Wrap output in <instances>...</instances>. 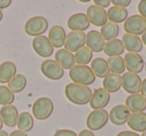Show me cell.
<instances>
[{"label":"cell","mask_w":146,"mask_h":136,"mask_svg":"<svg viewBox=\"0 0 146 136\" xmlns=\"http://www.w3.org/2000/svg\"><path fill=\"white\" fill-rule=\"evenodd\" d=\"M32 47L35 53L40 57H43V58L50 57L53 53L52 44L49 41L48 37L44 36V35L34 37V39L32 41Z\"/></svg>","instance_id":"30bf717a"},{"label":"cell","mask_w":146,"mask_h":136,"mask_svg":"<svg viewBox=\"0 0 146 136\" xmlns=\"http://www.w3.org/2000/svg\"><path fill=\"white\" fill-rule=\"evenodd\" d=\"M125 68L128 72L138 74L144 68V60L138 53H126L124 56Z\"/></svg>","instance_id":"9a60e30c"},{"label":"cell","mask_w":146,"mask_h":136,"mask_svg":"<svg viewBox=\"0 0 146 136\" xmlns=\"http://www.w3.org/2000/svg\"><path fill=\"white\" fill-rule=\"evenodd\" d=\"M109 69L112 73L115 74H122L126 70L125 68V63H124V59L121 56H114L109 57L107 60Z\"/></svg>","instance_id":"1f68e13d"},{"label":"cell","mask_w":146,"mask_h":136,"mask_svg":"<svg viewBox=\"0 0 146 136\" xmlns=\"http://www.w3.org/2000/svg\"><path fill=\"white\" fill-rule=\"evenodd\" d=\"M116 136H140L138 133L134 131H129V130H125V131H121L117 134Z\"/></svg>","instance_id":"74e56055"},{"label":"cell","mask_w":146,"mask_h":136,"mask_svg":"<svg viewBox=\"0 0 146 136\" xmlns=\"http://www.w3.org/2000/svg\"><path fill=\"white\" fill-rule=\"evenodd\" d=\"M93 3L96 5V6L104 9V8H106V7H108L110 4H111V1H110V0H94Z\"/></svg>","instance_id":"8d00e7d4"},{"label":"cell","mask_w":146,"mask_h":136,"mask_svg":"<svg viewBox=\"0 0 146 136\" xmlns=\"http://www.w3.org/2000/svg\"><path fill=\"white\" fill-rule=\"evenodd\" d=\"M15 100V95L7 86L0 85V104L3 106L12 105Z\"/></svg>","instance_id":"d6a6232c"},{"label":"cell","mask_w":146,"mask_h":136,"mask_svg":"<svg viewBox=\"0 0 146 136\" xmlns=\"http://www.w3.org/2000/svg\"><path fill=\"white\" fill-rule=\"evenodd\" d=\"M74 57H75V63H77V65L87 66L88 63L92 61L93 52L87 46H84L81 49H79L77 52H75Z\"/></svg>","instance_id":"4dcf8cb0"},{"label":"cell","mask_w":146,"mask_h":136,"mask_svg":"<svg viewBox=\"0 0 146 136\" xmlns=\"http://www.w3.org/2000/svg\"><path fill=\"white\" fill-rule=\"evenodd\" d=\"M18 116V110L14 105L2 106V108L0 109V117L2 119L3 124L8 127H14L15 125H17Z\"/></svg>","instance_id":"e0dca14e"},{"label":"cell","mask_w":146,"mask_h":136,"mask_svg":"<svg viewBox=\"0 0 146 136\" xmlns=\"http://www.w3.org/2000/svg\"><path fill=\"white\" fill-rule=\"evenodd\" d=\"M142 43H143L144 45H146V31L145 32L143 33V34H142Z\"/></svg>","instance_id":"7bdbcfd3"},{"label":"cell","mask_w":146,"mask_h":136,"mask_svg":"<svg viewBox=\"0 0 146 136\" xmlns=\"http://www.w3.org/2000/svg\"><path fill=\"white\" fill-rule=\"evenodd\" d=\"M17 126H18V130H21L25 133L31 131L34 126V119H33L32 115L26 111L21 112L18 116Z\"/></svg>","instance_id":"83f0119b"},{"label":"cell","mask_w":146,"mask_h":136,"mask_svg":"<svg viewBox=\"0 0 146 136\" xmlns=\"http://www.w3.org/2000/svg\"><path fill=\"white\" fill-rule=\"evenodd\" d=\"M124 50H125V49H124L122 40L117 39V38L105 43L104 49H103L104 53L109 57L120 56V55L124 52Z\"/></svg>","instance_id":"484cf974"},{"label":"cell","mask_w":146,"mask_h":136,"mask_svg":"<svg viewBox=\"0 0 146 136\" xmlns=\"http://www.w3.org/2000/svg\"><path fill=\"white\" fill-rule=\"evenodd\" d=\"M111 3L114 4V6L120 7V8H126L130 5L131 1L130 0H113V1H111Z\"/></svg>","instance_id":"d590c367"},{"label":"cell","mask_w":146,"mask_h":136,"mask_svg":"<svg viewBox=\"0 0 146 136\" xmlns=\"http://www.w3.org/2000/svg\"><path fill=\"white\" fill-rule=\"evenodd\" d=\"M123 28L127 34L142 35L146 31V19L140 15H132L124 22Z\"/></svg>","instance_id":"8992f818"},{"label":"cell","mask_w":146,"mask_h":136,"mask_svg":"<svg viewBox=\"0 0 146 136\" xmlns=\"http://www.w3.org/2000/svg\"><path fill=\"white\" fill-rule=\"evenodd\" d=\"M121 76L119 74L109 73L105 78H103V88L109 93H115L121 88Z\"/></svg>","instance_id":"d4e9b609"},{"label":"cell","mask_w":146,"mask_h":136,"mask_svg":"<svg viewBox=\"0 0 146 136\" xmlns=\"http://www.w3.org/2000/svg\"><path fill=\"white\" fill-rule=\"evenodd\" d=\"M127 124L130 129L134 132H145L146 131V113L144 112H138V113H132L130 115Z\"/></svg>","instance_id":"7402d4cb"},{"label":"cell","mask_w":146,"mask_h":136,"mask_svg":"<svg viewBox=\"0 0 146 136\" xmlns=\"http://www.w3.org/2000/svg\"><path fill=\"white\" fill-rule=\"evenodd\" d=\"M131 112L128 110V108L123 104L115 105L109 112V119L114 125H123L128 121Z\"/></svg>","instance_id":"7c38bea8"},{"label":"cell","mask_w":146,"mask_h":136,"mask_svg":"<svg viewBox=\"0 0 146 136\" xmlns=\"http://www.w3.org/2000/svg\"><path fill=\"white\" fill-rule=\"evenodd\" d=\"M125 106L132 113L143 112L146 109V98H144L139 93L132 94L126 98Z\"/></svg>","instance_id":"ac0fdd59"},{"label":"cell","mask_w":146,"mask_h":136,"mask_svg":"<svg viewBox=\"0 0 146 136\" xmlns=\"http://www.w3.org/2000/svg\"><path fill=\"white\" fill-rule=\"evenodd\" d=\"M109 120V113L105 109L93 110L86 118V125L90 131H98L107 124Z\"/></svg>","instance_id":"5b68a950"},{"label":"cell","mask_w":146,"mask_h":136,"mask_svg":"<svg viewBox=\"0 0 146 136\" xmlns=\"http://www.w3.org/2000/svg\"><path fill=\"white\" fill-rule=\"evenodd\" d=\"M140 92H141V95L143 96L144 98H146V78L142 81L141 90H140Z\"/></svg>","instance_id":"60d3db41"},{"label":"cell","mask_w":146,"mask_h":136,"mask_svg":"<svg viewBox=\"0 0 146 136\" xmlns=\"http://www.w3.org/2000/svg\"><path fill=\"white\" fill-rule=\"evenodd\" d=\"M48 39L52 44L53 48L54 47L60 48V47L64 46L65 39H66V32H65L64 28L59 25L51 27L48 33Z\"/></svg>","instance_id":"d6986e66"},{"label":"cell","mask_w":146,"mask_h":136,"mask_svg":"<svg viewBox=\"0 0 146 136\" xmlns=\"http://www.w3.org/2000/svg\"><path fill=\"white\" fill-rule=\"evenodd\" d=\"M121 87L125 90L130 95L132 94H138L141 90V78L138 74L125 72L123 73V76H121Z\"/></svg>","instance_id":"9c48e42d"},{"label":"cell","mask_w":146,"mask_h":136,"mask_svg":"<svg viewBox=\"0 0 146 136\" xmlns=\"http://www.w3.org/2000/svg\"><path fill=\"white\" fill-rule=\"evenodd\" d=\"M16 65L11 61H4L0 64V83H8L16 75Z\"/></svg>","instance_id":"603a6c76"},{"label":"cell","mask_w":146,"mask_h":136,"mask_svg":"<svg viewBox=\"0 0 146 136\" xmlns=\"http://www.w3.org/2000/svg\"><path fill=\"white\" fill-rule=\"evenodd\" d=\"M86 15L89 19L90 24H93L94 26L102 27L107 23L108 18L106 11L96 5H91L88 7Z\"/></svg>","instance_id":"5bb4252c"},{"label":"cell","mask_w":146,"mask_h":136,"mask_svg":"<svg viewBox=\"0 0 146 136\" xmlns=\"http://www.w3.org/2000/svg\"><path fill=\"white\" fill-rule=\"evenodd\" d=\"M53 136H78V135L73 130L60 129V130H57Z\"/></svg>","instance_id":"836d02e7"},{"label":"cell","mask_w":146,"mask_h":136,"mask_svg":"<svg viewBox=\"0 0 146 136\" xmlns=\"http://www.w3.org/2000/svg\"><path fill=\"white\" fill-rule=\"evenodd\" d=\"M141 136H146V131H145V132H143V133L141 134Z\"/></svg>","instance_id":"7dc6e473"},{"label":"cell","mask_w":146,"mask_h":136,"mask_svg":"<svg viewBox=\"0 0 146 136\" xmlns=\"http://www.w3.org/2000/svg\"><path fill=\"white\" fill-rule=\"evenodd\" d=\"M90 68H91L95 77L105 78L110 73V69H109V66H108L107 60L101 58V57L93 59L91 61V67Z\"/></svg>","instance_id":"cb8c5ba5"},{"label":"cell","mask_w":146,"mask_h":136,"mask_svg":"<svg viewBox=\"0 0 146 136\" xmlns=\"http://www.w3.org/2000/svg\"><path fill=\"white\" fill-rule=\"evenodd\" d=\"M138 12L139 15L142 16L143 18L146 19V0H141L139 3H138Z\"/></svg>","instance_id":"e575fe53"},{"label":"cell","mask_w":146,"mask_h":136,"mask_svg":"<svg viewBox=\"0 0 146 136\" xmlns=\"http://www.w3.org/2000/svg\"><path fill=\"white\" fill-rule=\"evenodd\" d=\"M0 136H9V134L4 130H0Z\"/></svg>","instance_id":"ee69618b"},{"label":"cell","mask_w":146,"mask_h":136,"mask_svg":"<svg viewBox=\"0 0 146 136\" xmlns=\"http://www.w3.org/2000/svg\"><path fill=\"white\" fill-rule=\"evenodd\" d=\"M85 44L92 52L99 53L103 51L105 40L101 36L100 32L96 30H91L86 34V42Z\"/></svg>","instance_id":"2e32d148"},{"label":"cell","mask_w":146,"mask_h":136,"mask_svg":"<svg viewBox=\"0 0 146 136\" xmlns=\"http://www.w3.org/2000/svg\"><path fill=\"white\" fill-rule=\"evenodd\" d=\"M107 18L110 22H113L115 24L121 22H125L128 17V11L125 8H120L117 6H112L108 9L107 12Z\"/></svg>","instance_id":"4316f807"},{"label":"cell","mask_w":146,"mask_h":136,"mask_svg":"<svg viewBox=\"0 0 146 136\" xmlns=\"http://www.w3.org/2000/svg\"><path fill=\"white\" fill-rule=\"evenodd\" d=\"M78 136H95V135H94L93 132L90 131V130L84 129V130H82V131L80 132L79 134H78Z\"/></svg>","instance_id":"b9f144b4"},{"label":"cell","mask_w":146,"mask_h":136,"mask_svg":"<svg viewBox=\"0 0 146 136\" xmlns=\"http://www.w3.org/2000/svg\"><path fill=\"white\" fill-rule=\"evenodd\" d=\"M9 136H28V135H27V133L21 131V130H14V131H12L9 134Z\"/></svg>","instance_id":"ab89813d"},{"label":"cell","mask_w":146,"mask_h":136,"mask_svg":"<svg viewBox=\"0 0 146 136\" xmlns=\"http://www.w3.org/2000/svg\"><path fill=\"white\" fill-rule=\"evenodd\" d=\"M67 26L71 31H77V32H84L86 29L89 28L90 21L85 13H75L71 15L67 21Z\"/></svg>","instance_id":"8fae6325"},{"label":"cell","mask_w":146,"mask_h":136,"mask_svg":"<svg viewBox=\"0 0 146 136\" xmlns=\"http://www.w3.org/2000/svg\"><path fill=\"white\" fill-rule=\"evenodd\" d=\"M48 29V21L43 16L31 17L25 23L24 30L25 33L29 36L38 37L42 36Z\"/></svg>","instance_id":"277c9868"},{"label":"cell","mask_w":146,"mask_h":136,"mask_svg":"<svg viewBox=\"0 0 146 136\" xmlns=\"http://www.w3.org/2000/svg\"><path fill=\"white\" fill-rule=\"evenodd\" d=\"M110 101V93L104 88H98L92 92L91 99L89 101L90 107L94 110H100L105 108Z\"/></svg>","instance_id":"4fadbf2b"},{"label":"cell","mask_w":146,"mask_h":136,"mask_svg":"<svg viewBox=\"0 0 146 136\" xmlns=\"http://www.w3.org/2000/svg\"><path fill=\"white\" fill-rule=\"evenodd\" d=\"M122 43H123L124 49H126L129 53H138L139 54V52L143 48L142 40L139 36H136V35L125 33L122 38Z\"/></svg>","instance_id":"ffe728a7"},{"label":"cell","mask_w":146,"mask_h":136,"mask_svg":"<svg viewBox=\"0 0 146 136\" xmlns=\"http://www.w3.org/2000/svg\"><path fill=\"white\" fill-rule=\"evenodd\" d=\"M100 34L103 37V39L105 41H111L116 39V37L119 34V26L118 24H115L113 22H107L105 25L101 27L100 30Z\"/></svg>","instance_id":"f1b7e54d"},{"label":"cell","mask_w":146,"mask_h":136,"mask_svg":"<svg viewBox=\"0 0 146 136\" xmlns=\"http://www.w3.org/2000/svg\"><path fill=\"white\" fill-rule=\"evenodd\" d=\"M3 19V13H2V10H0V22L2 21Z\"/></svg>","instance_id":"bcb514c9"},{"label":"cell","mask_w":146,"mask_h":136,"mask_svg":"<svg viewBox=\"0 0 146 136\" xmlns=\"http://www.w3.org/2000/svg\"><path fill=\"white\" fill-rule=\"evenodd\" d=\"M54 110V105L50 98L40 97L36 99L32 106L33 116L37 120H45L51 116Z\"/></svg>","instance_id":"3957f363"},{"label":"cell","mask_w":146,"mask_h":136,"mask_svg":"<svg viewBox=\"0 0 146 136\" xmlns=\"http://www.w3.org/2000/svg\"><path fill=\"white\" fill-rule=\"evenodd\" d=\"M11 0H0V10L5 9L11 5Z\"/></svg>","instance_id":"f35d334b"},{"label":"cell","mask_w":146,"mask_h":136,"mask_svg":"<svg viewBox=\"0 0 146 136\" xmlns=\"http://www.w3.org/2000/svg\"><path fill=\"white\" fill-rule=\"evenodd\" d=\"M65 96L73 104L86 105L89 103L92 96V91L88 86L76 83H69L65 87Z\"/></svg>","instance_id":"6da1fadb"},{"label":"cell","mask_w":146,"mask_h":136,"mask_svg":"<svg viewBox=\"0 0 146 136\" xmlns=\"http://www.w3.org/2000/svg\"><path fill=\"white\" fill-rule=\"evenodd\" d=\"M69 77L73 83L80 85H91L95 81V75L92 72L91 68L84 65H75L69 70Z\"/></svg>","instance_id":"7a4b0ae2"},{"label":"cell","mask_w":146,"mask_h":136,"mask_svg":"<svg viewBox=\"0 0 146 136\" xmlns=\"http://www.w3.org/2000/svg\"><path fill=\"white\" fill-rule=\"evenodd\" d=\"M55 61L62 67L63 69L70 70L75 66V57L73 53L69 52L66 49H59L55 54Z\"/></svg>","instance_id":"44dd1931"},{"label":"cell","mask_w":146,"mask_h":136,"mask_svg":"<svg viewBox=\"0 0 146 136\" xmlns=\"http://www.w3.org/2000/svg\"><path fill=\"white\" fill-rule=\"evenodd\" d=\"M27 85V79L23 74H16L10 81L8 82L7 87L13 92V93H20L25 89Z\"/></svg>","instance_id":"f546056e"},{"label":"cell","mask_w":146,"mask_h":136,"mask_svg":"<svg viewBox=\"0 0 146 136\" xmlns=\"http://www.w3.org/2000/svg\"><path fill=\"white\" fill-rule=\"evenodd\" d=\"M86 42V34L84 32H77V31H71L66 35L64 46L66 50L69 52H77L79 49L84 47Z\"/></svg>","instance_id":"ba28073f"},{"label":"cell","mask_w":146,"mask_h":136,"mask_svg":"<svg viewBox=\"0 0 146 136\" xmlns=\"http://www.w3.org/2000/svg\"><path fill=\"white\" fill-rule=\"evenodd\" d=\"M40 70L43 75L50 80H59L64 76V69L52 59L43 61L41 63Z\"/></svg>","instance_id":"52a82bcc"},{"label":"cell","mask_w":146,"mask_h":136,"mask_svg":"<svg viewBox=\"0 0 146 136\" xmlns=\"http://www.w3.org/2000/svg\"><path fill=\"white\" fill-rule=\"evenodd\" d=\"M2 127H3V122H2L1 117H0V130H2Z\"/></svg>","instance_id":"f6af8a7d"}]
</instances>
